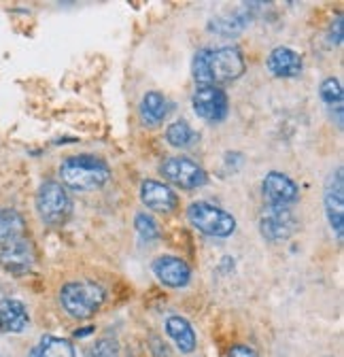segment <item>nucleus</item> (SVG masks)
Instances as JSON below:
<instances>
[{
	"mask_svg": "<svg viewBox=\"0 0 344 357\" xmlns=\"http://www.w3.org/2000/svg\"><path fill=\"white\" fill-rule=\"evenodd\" d=\"M28 357H77V353L70 340L47 334L38 340V344L30 351Z\"/></svg>",
	"mask_w": 344,
	"mask_h": 357,
	"instance_id": "18",
	"label": "nucleus"
},
{
	"mask_svg": "<svg viewBox=\"0 0 344 357\" xmlns=\"http://www.w3.org/2000/svg\"><path fill=\"white\" fill-rule=\"evenodd\" d=\"M36 211L47 226H62L72 213V200L60 181L40 183L36 192Z\"/></svg>",
	"mask_w": 344,
	"mask_h": 357,
	"instance_id": "4",
	"label": "nucleus"
},
{
	"mask_svg": "<svg viewBox=\"0 0 344 357\" xmlns=\"http://www.w3.org/2000/svg\"><path fill=\"white\" fill-rule=\"evenodd\" d=\"M325 215L329 221V228L336 232L338 241H342V230H344V181H342V166L336 168L325 181Z\"/></svg>",
	"mask_w": 344,
	"mask_h": 357,
	"instance_id": "9",
	"label": "nucleus"
},
{
	"mask_svg": "<svg viewBox=\"0 0 344 357\" xmlns=\"http://www.w3.org/2000/svg\"><path fill=\"white\" fill-rule=\"evenodd\" d=\"M329 40L331 45H340L342 43V15L336 17V24H331L329 28Z\"/></svg>",
	"mask_w": 344,
	"mask_h": 357,
	"instance_id": "26",
	"label": "nucleus"
},
{
	"mask_svg": "<svg viewBox=\"0 0 344 357\" xmlns=\"http://www.w3.org/2000/svg\"><path fill=\"white\" fill-rule=\"evenodd\" d=\"M266 64H268V70L281 79H295L302 75V68H304L299 54H295L289 47H274L270 52Z\"/></svg>",
	"mask_w": 344,
	"mask_h": 357,
	"instance_id": "15",
	"label": "nucleus"
},
{
	"mask_svg": "<svg viewBox=\"0 0 344 357\" xmlns=\"http://www.w3.org/2000/svg\"><path fill=\"white\" fill-rule=\"evenodd\" d=\"M198 139V134L191 130V126L187 121H175V123H170L168 130H166V141L172 145V147H177V149H187L191 147V143Z\"/></svg>",
	"mask_w": 344,
	"mask_h": 357,
	"instance_id": "21",
	"label": "nucleus"
},
{
	"mask_svg": "<svg viewBox=\"0 0 344 357\" xmlns=\"http://www.w3.org/2000/svg\"><path fill=\"white\" fill-rule=\"evenodd\" d=\"M88 357H119V342L115 338H100L90 347Z\"/></svg>",
	"mask_w": 344,
	"mask_h": 357,
	"instance_id": "24",
	"label": "nucleus"
},
{
	"mask_svg": "<svg viewBox=\"0 0 344 357\" xmlns=\"http://www.w3.org/2000/svg\"><path fill=\"white\" fill-rule=\"evenodd\" d=\"M247 70V62L242 52L236 45H228V47L219 50H208L206 54V73L210 85H224L240 79Z\"/></svg>",
	"mask_w": 344,
	"mask_h": 357,
	"instance_id": "5",
	"label": "nucleus"
},
{
	"mask_svg": "<svg viewBox=\"0 0 344 357\" xmlns=\"http://www.w3.org/2000/svg\"><path fill=\"white\" fill-rule=\"evenodd\" d=\"M26 236V219L15 208H0V247Z\"/></svg>",
	"mask_w": 344,
	"mask_h": 357,
	"instance_id": "17",
	"label": "nucleus"
},
{
	"mask_svg": "<svg viewBox=\"0 0 344 357\" xmlns=\"http://www.w3.org/2000/svg\"><path fill=\"white\" fill-rule=\"evenodd\" d=\"M251 13L253 11H247V9H240L236 11L234 15H226V17H217V20H212L208 30L214 32V34H219V36H226V38H232L236 34H240L249 22H251Z\"/></svg>",
	"mask_w": 344,
	"mask_h": 357,
	"instance_id": "19",
	"label": "nucleus"
},
{
	"mask_svg": "<svg viewBox=\"0 0 344 357\" xmlns=\"http://www.w3.org/2000/svg\"><path fill=\"white\" fill-rule=\"evenodd\" d=\"M194 111L198 117H202L208 123H219L228 117L230 111V100L224 87L219 85H198L194 98H191Z\"/></svg>",
	"mask_w": 344,
	"mask_h": 357,
	"instance_id": "7",
	"label": "nucleus"
},
{
	"mask_svg": "<svg viewBox=\"0 0 344 357\" xmlns=\"http://www.w3.org/2000/svg\"><path fill=\"white\" fill-rule=\"evenodd\" d=\"M166 334L172 338V342H175L179 347L181 353H194L196 351V332L191 328V324L181 317V315H170L166 319Z\"/></svg>",
	"mask_w": 344,
	"mask_h": 357,
	"instance_id": "16",
	"label": "nucleus"
},
{
	"mask_svg": "<svg viewBox=\"0 0 344 357\" xmlns=\"http://www.w3.org/2000/svg\"><path fill=\"white\" fill-rule=\"evenodd\" d=\"M187 219L196 230L212 238H228L236 232V219L221 206H214L204 200L189 204Z\"/></svg>",
	"mask_w": 344,
	"mask_h": 357,
	"instance_id": "3",
	"label": "nucleus"
},
{
	"mask_svg": "<svg viewBox=\"0 0 344 357\" xmlns=\"http://www.w3.org/2000/svg\"><path fill=\"white\" fill-rule=\"evenodd\" d=\"M319 94H321V100L329 109H336V113L342 117V83L336 77H327L321 81Z\"/></svg>",
	"mask_w": 344,
	"mask_h": 357,
	"instance_id": "22",
	"label": "nucleus"
},
{
	"mask_svg": "<svg viewBox=\"0 0 344 357\" xmlns=\"http://www.w3.org/2000/svg\"><path fill=\"white\" fill-rule=\"evenodd\" d=\"M168 115V102L159 92H147L141 100V117L147 126H159Z\"/></svg>",
	"mask_w": 344,
	"mask_h": 357,
	"instance_id": "20",
	"label": "nucleus"
},
{
	"mask_svg": "<svg viewBox=\"0 0 344 357\" xmlns=\"http://www.w3.org/2000/svg\"><path fill=\"white\" fill-rule=\"evenodd\" d=\"M134 228L139 232V236L145 241V243H151V241H157L159 238V226L157 221L149 215V213H139L134 217Z\"/></svg>",
	"mask_w": 344,
	"mask_h": 357,
	"instance_id": "23",
	"label": "nucleus"
},
{
	"mask_svg": "<svg viewBox=\"0 0 344 357\" xmlns=\"http://www.w3.org/2000/svg\"><path fill=\"white\" fill-rule=\"evenodd\" d=\"M92 332H94V328H92V326H90V328H81V330H77V332H75V336H77V338H85V336H90Z\"/></svg>",
	"mask_w": 344,
	"mask_h": 357,
	"instance_id": "28",
	"label": "nucleus"
},
{
	"mask_svg": "<svg viewBox=\"0 0 344 357\" xmlns=\"http://www.w3.org/2000/svg\"><path fill=\"white\" fill-rule=\"evenodd\" d=\"M159 174L166 181L179 185L181 190H198L208 183V174L189 158H168L159 166Z\"/></svg>",
	"mask_w": 344,
	"mask_h": 357,
	"instance_id": "6",
	"label": "nucleus"
},
{
	"mask_svg": "<svg viewBox=\"0 0 344 357\" xmlns=\"http://www.w3.org/2000/svg\"><path fill=\"white\" fill-rule=\"evenodd\" d=\"M60 178H62V185L68 190L92 192L109 183L111 168L102 158H96L90 153L70 155L60 164Z\"/></svg>",
	"mask_w": 344,
	"mask_h": 357,
	"instance_id": "1",
	"label": "nucleus"
},
{
	"mask_svg": "<svg viewBox=\"0 0 344 357\" xmlns=\"http://www.w3.org/2000/svg\"><path fill=\"white\" fill-rule=\"evenodd\" d=\"M297 230V219L289 206L268 204L260 215V232L270 243H283Z\"/></svg>",
	"mask_w": 344,
	"mask_h": 357,
	"instance_id": "8",
	"label": "nucleus"
},
{
	"mask_svg": "<svg viewBox=\"0 0 344 357\" xmlns=\"http://www.w3.org/2000/svg\"><path fill=\"white\" fill-rule=\"evenodd\" d=\"M228 357H260L255 353V349L247 347V344H234L228 353Z\"/></svg>",
	"mask_w": 344,
	"mask_h": 357,
	"instance_id": "25",
	"label": "nucleus"
},
{
	"mask_svg": "<svg viewBox=\"0 0 344 357\" xmlns=\"http://www.w3.org/2000/svg\"><path fill=\"white\" fill-rule=\"evenodd\" d=\"M28 324L30 315L24 302L13 298L0 300V334H22Z\"/></svg>",
	"mask_w": 344,
	"mask_h": 357,
	"instance_id": "14",
	"label": "nucleus"
},
{
	"mask_svg": "<svg viewBox=\"0 0 344 357\" xmlns=\"http://www.w3.org/2000/svg\"><path fill=\"white\" fill-rule=\"evenodd\" d=\"M104 289L96 281H70L60 289V302L75 319H88L104 304Z\"/></svg>",
	"mask_w": 344,
	"mask_h": 357,
	"instance_id": "2",
	"label": "nucleus"
},
{
	"mask_svg": "<svg viewBox=\"0 0 344 357\" xmlns=\"http://www.w3.org/2000/svg\"><path fill=\"white\" fill-rule=\"evenodd\" d=\"M153 275L157 277L159 283L172 289L187 287L191 281V268L185 259L177 255H162L153 261Z\"/></svg>",
	"mask_w": 344,
	"mask_h": 357,
	"instance_id": "11",
	"label": "nucleus"
},
{
	"mask_svg": "<svg viewBox=\"0 0 344 357\" xmlns=\"http://www.w3.org/2000/svg\"><path fill=\"white\" fill-rule=\"evenodd\" d=\"M34 261H36L34 247L26 236L0 247V266L11 275H17V277L28 275L34 268Z\"/></svg>",
	"mask_w": 344,
	"mask_h": 357,
	"instance_id": "10",
	"label": "nucleus"
},
{
	"mask_svg": "<svg viewBox=\"0 0 344 357\" xmlns=\"http://www.w3.org/2000/svg\"><path fill=\"white\" fill-rule=\"evenodd\" d=\"M262 194L268 198L270 204H276V206H291L293 202L299 200V188L295 185L293 178L276 170L264 176Z\"/></svg>",
	"mask_w": 344,
	"mask_h": 357,
	"instance_id": "12",
	"label": "nucleus"
},
{
	"mask_svg": "<svg viewBox=\"0 0 344 357\" xmlns=\"http://www.w3.org/2000/svg\"><path fill=\"white\" fill-rule=\"evenodd\" d=\"M151 344H153V355L155 357H170V351H168V344L159 338H151Z\"/></svg>",
	"mask_w": 344,
	"mask_h": 357,
	"instance_id": "27",
	"label": "nucleus"
},
{
	"mask_svg": "<svg viewBox=\"0 0 344 357\" xmlns=\"http://www.w3.org/2000/svg\"><path fill=\"white\" fill-rule=\"evenodd\" d=\"M141 200L147 208L155 211V213H172L179 206V196L166 183L159 181H145L141 185Z\"/></svg>",
	"mask_w": 344,
	"mask_h": 357,
	"instance_id": "13",
	"label": "nucleus"
}]
</instances>
